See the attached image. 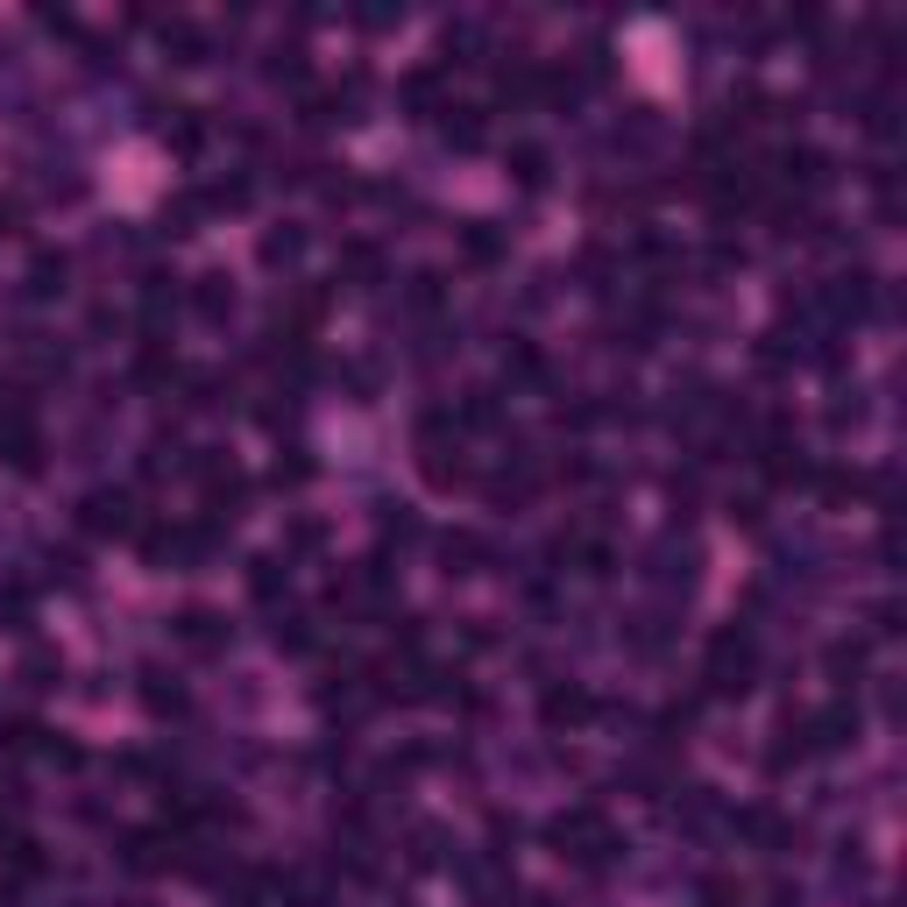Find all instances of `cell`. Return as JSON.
Segmentation results:
<instances>
[{"label": "cell", "mask_w": 907, "mask_h": 907, "mask_svg": "<svg viewBox=\"0 0 907 907\" xmlns=\"http://www.w3.org/2000/svg\"><path fill=\"white\" fill-rule=\"evenodd\" d=\"M553 843H561V858H582V865H602V858L617 851L610 823H602L596 808H567L561 823H553Z\"/></svg>", "instance_id": "6da1fadb"}, {"label": "cell", "mask_w": 907, "mask_h": 907, "mask_svg": "<svg viewBox=\"0 0 907 907\" xmlns=\"http://www.w3.org/2000/svg\"><path fill=\"white\" fill-rule=\"evenodd\" d=\"M751 667H759V653H751L745 631H716V639H709V688L716 694H745Z\"/></svg>", "instance_id": "7a4b0ae2"}, {"label": "cell", "mask_w": 907, "mask_h": 907, "mask_svg": "<svg viewBox=\"0 0 907 907\" xmlns=\"http://www.w3.org/2000/svg\"><path fill=\"white\" fill-rule=\"evenodd\" d=\"M0 454H8V468L36 475V468H43V433H36V418H14V426H0Z\"/></svg>", "instance_id": "277c9868"}, {"label": "cell", "mask_w": 907, "mask_h": 907, "mask_svg": "<svg viewBox=\"0 0 907 907\" xmlns=\"http://www.w3.org/2000/svg\"><path fill=\"white\" fill-rule=\"evenodd\" d=\"M0 858H8V872H14V880L43 872V851H36V837H8V843H0Z\"/></svg>", "instance_id": "9c48e42d"}, {"label": "cell", "mask_w": 907, "mask_h": 907, "mask_svg": "<svg viewBox=\"0 0 907 907\" xmlns=\"http://www.w3.org/2000/svg\"><path fill=\"white\" fill-rule=\"evenodd\" d=\"M461 255L468 263H496V255H504V241L490 234V227H468V241H461Z\"/></svg>", "instance_id": "e0dca14e"}, {"label": "cell", "mask_w": 907, "mask_h": 907, "mask_svg": "<svg viewBox=\"0 0 907 907\" xmlns=\"http://www.w3.org/2000/svg\"><path fill=\"white\" fill-rule=\"evenodd\" d=\"M341 263H347V277H361V284H376V277H383V255H376L369 241H347V249H341Z\"/></svg>", "instance_id": "30bf717a"}, {"label": "cell", "mask_w": 907, "mask_h": 907, "mask_svg": "<svg viewBox=\"0 0 907 907\" xmlns=\"http://www.w3.org/2000/svg\"><path fill=\"white\" fill-rule=\"evenodd\" d=\"M404 100H412V114L426 120V114H433V100H440V71H418V79L404 85Z\"/></svg>", "instance_id": "2e32d148"}, {"label": "cell", "mask_w": 907, "mask_h": 907, "mask_svg": "<svg viewBox=\"0 0 907 907\" xmlns=\"http://www.w3.org/2000/svg\"><path fill=\"white\" fill-rule=\"evenodd\" d=\"M510 163H518V185H547V157H539L532 142H525V149H510Z\"/></svg>", "instance_id": "ac0fdd59"}, {"label": "cell", "mask_w": 907, "mask_h": 907, "mask_svg": "<svg viewBox=\"0 0 907 907\" xmlns=\"http://www.w3.org/2000/svg\"><path fill=\"white\" fill-rule=\"evenodd\" d=\"M298 255H306V234H298V227H284V234H263V263L277 269V263H298Z\"/></svg>", "instance_id": "7c38bea8"}, {"label": "cell", "mask_w": 907, "mask_h": 907, "mask_svg": "<svg viewBox=\"0 0 907 907\" xmlns=\"http://www.w3.org/2000/svg\"><path fill=\"white\" fill-rule=\"evenodd\" d=\"M588 709H596V702H588L582 688H553L547 694V723H553V731H561V723H588Z\"/></svg>", "instance_id": "8992f818"}, {"label": "cell", "mask_w": 907, "mask_h": 907, "mask_svg": "<svg viewBox=\"0 0 907 907\" xmlns=\"http://www.w3.org/2000/svg\"><path fill=\"white\" fill-rule=\"evenodd\" d=\"M79 525H85V532H93V539H120V532H128V525H135V504H128V496H120V490H93V496H85V504H79Z\"/></svg>", "instance_id": "3957f363"}, {"label": "cell", "mask_w": 907, "mask_h": 907, "mask_svg": "<svg viewBox=\"0 0 907 907\" xmlns=\"http://www.w3.org/2000/svg\"><path fill=\"white\" fill-rule=\"evenodd\" d=\"M177 645H185V653H220L227 645V624L214 610H185L177 617Z\"/></svg>", "instance_id": "5b68a950"}, {"label": "cell", "mask_w": 907, "mask_h": 907, "mask_svg": "<svg viewBox=\"0 0 907 907\" xmlns=\"http://www.w3.org/2000/svg\"><path fill=\"white\" fill-rule=\"evenodd\" d=\"M440 553H447V574H468V561H482V539L475 532H454Z\"/></svg>", "instance_id": "9a60e30c"}, {"label": "cell", "mask_w": 907, "mask_h": 907, "mask_svg": "<svg viewBox=\"0 0 907 907\" xmlns=\"http://www.w3.org/2000/svg\"><path fill=\"white\" fill-rule=\"evenodd\" d=\"M135 376H142V383H163V376H171V355H163V347H142V361H135Z\"/></svg>", "instance_id": "d6986e66"}, {"label": "cell", "mask_w": 907, "mask_h": 907, "mask_svg": "<svg viewBox=\"0 0 907 907\" xmlns=\"http://www.w3.org/2000/svg\"><path fill=\"white\" fill-rule=\"evenodd\" d=\"M284 582H291V567H284V561H255V574H249V588H255V602H269V596H277V588Z\"/></svg>", "instance_id": "4fadbf2b"}, {"label": "cell", "mask_w": 907, "mask_h": 907, "mask_svg": "<svg viewBox=\"0 0 907 907\" xmlns=\"http://www.w3.org/2000/svg\"><path fill=\"white\" fill-rule=\"evenodd\" d=\"M50 680H57V659L36 653V659H28V688H50Z\"/></svg>", "instance_id": "ffe728a7"}, {"label": "cell", "mask_w": 907, "mask_h": 907, "mask_svg": "<svg viewBox=\"0 0 907 907\" xmlns=\"http://www.w3.org/2000/svg\"><path fill=\"white\" fill-rule=\"evenodd\" d=\"M447 142L454 149H482V114L475 107H447Z\"/></svg>", "instance_id": "ba28073f"}, {"label": "cell", "mask_w": 907, "mask_h": 907, "mask_svg": "<svg viewBox=\"0 0 907 907\" xmlns=\"http://www.w3.org/2000/svg\"><path fill=\"white\" fill-rule=\"evenodd\" d=\"M192 306H199L206 320H227V312H234V291H227V277H199V291H192Z\"/></svg>", "instance_id": "52a82bcc"}, {"label": "cell", "mask_w": 907, "mask_h": 907, "mask_svg": "<svg viewBox=\"0 0 907 907\" xmlns=\"http://www.w3.org/2000/svg\"><path fill=\"white\" fill-rule=\"evenodd\" d=\"M163 43L177 50V65H199V57H206V36L192 22H171V28H163Z\"/></svg>", "instance_id": "8fae6325"}, {"label": "cell", "mask_w": 907, "mask_h": 907, "mask_svg": "<svg viewBox=\"0 0 907 907\" xmlns=\"http://www.w3.org/2000/svg\"><path fill=\"white\" fill-rule=\"evenodd\" d=\"M28 291L36 298H50V291H65V255H43L36 269H28Z\"/></svg>", "instance_id": "5bb4252c"}]
</instances>
